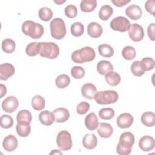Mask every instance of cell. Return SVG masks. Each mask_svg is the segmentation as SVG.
<instances>
[{"label": "cell", "mask_w": 155, "mask_h": 155, "mask_svg": "<svg viewBox=\"0 0 155 155\" xmlns=\"http://www.w3.org/2000/svg\"><path fill=\"white\" fill-rule=\"evenodd\" d=\"M96 57V53L93 48L90 47H84L80 50H77L71 54L72 61L78 64L91 62Z\"/></svg>", "instance_id": "1"}, {"label": "cell", "mask_w": 155, "mask_h": 155, "mask_svg": "<svg viewBox=\"0 0 155 155\" xmlns=\"http://www.w3.org/2000/svg\"><path fill=\"white\" fill-rule=\"evenodd\" d=\"M22 31L24 35L31 37L32 39H36L43 35L44 27L40 24L28 20L23 22Z\"/></svg>", "instance_id": "2"}, {"label": "cell", "mask_w": 155, "mask_h": 155, "mask_svg": "<svg viewBox=\"0 0 155 155\" xmlns=\"http://www.w3.org/2000/svg\"><path fill=\"white\" fill-rule=\"evenodd\" d=\"M39 54L41 56L50 59L56 58L59 54V48L58 45L52 42H39Z\"/></svg>", "instance_id": "3"}, {"label": "cell", "mask_w": 155, "mask_h": 155, "mask_svg": "<svg viewBox=\"0 0 155 155\" xmlns=\"http://www.w3.org/2000/svg\"><path fill=\"white\" fill-rule=\"evenodd\" d=\"M94 99L99 104L107 105L116 102L119 99V95L116 91L108 90L97 91Z\"/></svg>", "instance_id": "4"}, {"label": "cell", "mask_w": 155, "mask_h": 155, "mask_svg": "<svg viewBox=\"0 0 155 155\" xmlns=\"http://www.w3.org/2000/svg\"><path fill=\"white\" fill-rule=\"evenodd\" d=\"M50 33L51 36L58 40L63 39L66 35V26L63 19L56 18L53 19L50 24Z\"/></svg>", "instance_id": "5"}, {"label": "cell", "mask_w": 155, "mask_h": 155, "mask_svg": "<svg viewBox=\"0 0 155 155\" xmlns=\"http://www.w3.org/2000/svg\"><path fill=\"white\" fill-rule=\"evenodd\" d=\"M56 143L61 150L68 151L70 150L73 145L70 133L66 130L61 131L57 135Z\"/></svg>", "instance_id": "6"}, {"label": "cell", "mask_w": 155, "mask_h": 155, "mask_svg": "<svg viewBox=\"0 0 155 155\" xmlns=\"http://www.w3.org/2000/svg\"><path fill=\"white\" fill-rule=\"evenodd\" d=\"M130 22L124 16H117L114 18L110 22V27L112 30L120 32H125L130 27Z\"/></svg>", "instance_id": "7"}, {"label": "cell", "mask_w": 155, "mask_h": 155, "mask_svg": "<svg viewBox=\"0 0 155 155\" xmlns=\"http://www.w3.org/2000/svg\"><path fill=\"white\" fill-rule=\"evenodd\" d=\"M128 35L132 41L139 42L144 37L143 28L138 24H132L128 30Z\"/></svg>", "instance_id": "8"}, {"label": "cell", "mask_w": 155, "mask_h": 155, "mask_svg": "<svg viewBox=\"0 0 155 155\" xmlns=\"http://www.w3.org/2000/svg\"><path fill=\"white\" fill-rule=\"evenodd\" d=\"M1 105L2 110L5 112L11 113L18 108L19 106V101L16 97L10 96L2 101Z\"/></svg>", "instance_id": "9"}, {"label": "cell", "mask_w": 155, "mask_h": 155, "mask_svg": "<svg viewBox=\"0 0 155 155\" xmlns=\"http://www.w3.org/2000/svg\"><path fill=\"white\" fill-rule=\"evenodd\" d=\"M134 136L131 132H124L121 134L119 137V145L126 149H132V147L134 143Z\"/></svg>", "instance_id": "10"}, {"label": "cell", "mask_w": 155, "mask_h": 155, "mask_svg": "<svg viewBox=\"0 0 155 155\" xmlns=\"http://www.w3.org/2000/svg\"><path fill=\"white\" fill-rule=\"evenodd\" d=\"M155 145L154 139L150 136H143L139 141V147L143 151H150L154 149Z\"/></svg>", "instance_id": "11"}, {"label": "cell", "mask_w": 155, "mask_h": 155, "mask_svg": "<svg viewBox=\"0 0 155 155\" xmlns=\"http://www.w3.org/2000/svg\"><path fill=\"white\" fill-rule=\"evenodd\" d=\"M117 126L120 128H128L133 122V116L128 113L120 114L116 120Z\"/></svg>", "instance_id": "12"}, {"label": "cell", "mask_w": 155, "mask_h": 155, "mask_svg": "<svg viewBox=\"0 0 155 155\" xmlns=\"http://www.w3.org/2000/svg\"><path fill=\"white\" fill-rule=\"evenodd\" d=\"M15 71V67L10 63H4L0 65V79L2 81L7 80L12 76Z\"/></svg>", "instance_id": "13"}, {"label": "cell", "mask_w": 155, "mask_h": 155, "mask_svg": "<svg viewBox=\"0 0 155 155\" xmlns=\"http://www.w3.org/2000/svg\"><path fill=\"white\" fill-rule=\"evenodd\" d=\"M18 141L16 137L12 134L7 136L2 142V147L4 149L8 152L14 151L18 147Z\"/></svg>", "instance_id": "14"}, {"label": "cell", "mask_w": 155, "mask_h": 155, "mask_svg": "<svg viewBox=\"0 0 155 155\" xmlns=\"http://www.w3.org/2000/svg\"><path fill=\"white\" fill-rule=\"evenodd\" d=\"M125 14L132 20H138L142 16V11L139 5L132 4L126 8Z\"/></svg>", "instance_id": "15"}, {"label": "cell", "mask_w": 155, "mask_h": 155, "mask_svg": "<svg viewBox=\"0 0 155 155\" xmlns=\"http://www.w3.org/2000/svg\"><path fill=\"white\" fill-rule=\"evenodd\" d=\"M54 121L59 123L66 122L70 117L68 110L65 108H58L53 111Z\"/></svg>", "instance_id": "16"}, {"label": "cell", "mask_w": 155, "mask_h": 155, "mask_svg": "<svg viewBox=\"0 0 155 155\" xmlns=\"http://www.w3.org/2000/svg\"><path fill=\"white\" fill-rule=\"evenodd\" d=\"M97 92V89L95 85L91 83H86L84 84L81 88V93L83 97L88 99H94Z\"/></svg>", "instance_id": "17"}, {"label": "cell", "mask_w": 155, "mask_h": 155, "mask_svg": "<svg viewBox=\"0 0 155 155\" xmlns=\"http://www.w3.org/2000/svg\"><path fill=\"white\" fill-rule=\"evenodd\" d=\"M97 131L100 137L102 138H108L112 135L113 128L108 123L101 122L99 124Z\"/></svg>", "instance_id": "18"}, {"label": "cell", "mask_w": 155, "mask_h": 155, "mask_svg": "<svg viewBox=\"0 0 155 155\" xmlns=\"http://www.w3.org/2000/svg\"><path fill=\"white\" fill-rule=\"evenodd\" d=\"M82 144L88 150L94 149L97 144V139L94 134L87 133L83 137Z\"/></svg>", "instance_id": "19"}, {"label": "cell", "mask_w": 155, "mask_h": 155, "mask_svg": "<svg viewBox=\"0 0 155 155\" xmlns=\"http://www.w3.org/2000/svg\"><path fill=\"white\" fill-rule=\"evenodd\" d=\"M102 26L95 22H90L87 27V32L90 36L93 38H99L102 34Z\"/></svg>", "instance_id": "20"}, {"label": "cell", "mask_w": 155, "mask_h": 155, "mask_svg": "<svg viewBox=\"0 0 155 155\" xmlns=\"http://www.w3.org/2000/svg\"><path fill=\"white\" fill-rule=\"evenodd\" d=\"M85 125L87 128L90 131H93L98 127V118L94 113L91 112L85 117Z\"/></svg>", "instance_id": "21"}, {"label": "cell", "mask_w": 155, "mask_h": 155, "mask_svg": "<svg viewBox=\"0 0 155 155\" xmlns=\"http://www.w3.org/2000/svg\"><path fill=\"white\" fill-rule=\"evenodd\" d=\"M40 122L45 126H49L53 124L54 118L53 113L47 110L41 111L38 116Z\"/></svg>", "instance_id": "22"}, {"label": "cell", "mask_w": 155, "mask_h": 155, "mask_svg": "<svg viewBox=\"0 0 155 155\" xmlns=\"http://www.w3.org/2000/svg\"><path fill=\"white\" fill-rule=\"evenodd\" d=\"M97 70L100 74L105 75L108 72L113 70V66L110 62L102 60L97 63Z\"/></svg>", "instance_id": "23"}, {"label": "cell", "mask_w": 155, "mask_h": 155, "mask_svg": "<svg viewBox=\"0 0 155 155\" xmlns=\"http://www.w3.org/2000/svg\"><path fill=\"white\" fill-rule=\"evenodd\" d=\"M16 120L19 124H30L32 120L31 113L27 110H22L17 114Z\"/></svg>", "instance_id": "24"}, {"label": "cell", "mask_w": 155, "mask_h": 155, "mask_svg": "<svg viewBox=\"0 0 155 155\" xmlns=\"http://www.w3.org/2000/svg\"><path fill=\"white\" fill-rule=\"evenodd\" d=\"M105 81L111 86H116L120 82L121 78L120 75L114 71H110L105 75Z\"/></svg>", "instance_id": "25"}, {"label": "cell", "mask_w": 155, "mask_h": 155, "mask_svg": "<svg viewBox=\"0 0 155 155\" xmlns=\"http://www.w3.org/2000/svg\"><path fill=\"white\" fill-rule=\"evenodd\" d=\"M141 122L147 127H153L155 125V114L151 111L143 113L141 116Z\"/></svg>", "instance_id": "26"}, {"label": "cell", "mask_w": 155, "mask_h": 155, "mask_svg": "<svg viewBox=\"0 0 155 155\" xmlns=\"http://www.w3.org/2000/svg\"><path fill=\"white\" fill-rule=\"evenodd\" d=\"M113 9L110 5H104L99 12V17L102 21L108 20L113 15Z\"/></svg>", "instance_id": "27"}, {"label": "cell", "mask_w": 155, "mask_h": 155, "mask_svg": "<svg viewBox=\"0 0 155 155\" xmlns=\"http://www.w3.org/2000/svg\"><path fill=\"white\" fill-rule=\"evenodd\" d=\"M96 0H82L80 3L81 10L84 12H91L96 8Z\"/></svg>", "instance_id": "28"}, {"label": "cell", "mask_w": 155, "mask_h": 155, "mask_svg": "<svg viewBox=\"0 0 155 155\" xmlns=\"http://www.w3.org/2000/svg\"><path fill=\"white\" fill-rule=\"evenodd\" d=\"M98 51L101 56L105 58H110L114 54L113 47L107 44H100L98 47Z\"/></svg>", "instance_id": "29"}, {"label": "cell", "mask_w": 155, "mask_h": 155, "mask_svg": "<svg viewBox=\"0 0 155 155\" xmlns=\"http://www.w3.org/2000/svg\"><path fill=\"white\" fill-rule=\"evenodd\" d=\"M31 105L34 110L36 111L42 110L45 105V99L40 95H36L32 98Z\"/></svg>", "instance_id": "30"}, {"label": "cell", "mask_w": 155, "mask_h": 155, "mask_svg": "<svg viewBox=\"0 0 155 155\" xmlns=\"http://www.w3.org/2000/svg\"><path fill=\"white\" fill-rule=\"evenodd\" d=\"M16 130L18 134L21 137L28 136L31 131V127L30 124H19L18 123L16 126Z\"/></svg>", "instance_id": "31"}, {"label": "cell", "mask_w": 155, "mask_h": 155, "mask_svg": "<svg viewBox=\"0 0 155 155\" xmlns=\"http://www.w3.org/2000/svg\"><path fill=\"white\" fill-rule=\"evenodd\" d=\"M1 47L2 50L6 53H13L16 48V44L13 40L12 39H5L1 44Z\"/></svg>", "instance_id": "32"}, {"label": "cell", "mask_w": 155, "mask_h": 155, "mask_svg": "<svg viewBox=\"0 0 155 155\" xmlns=\"http://www.w3.org/2000/svg\"><path fill=\"white\" fill-rule=\"evenodd\" d=\"M70 83V78L67 74H61L58 76L56 80L55 84L59 88H65Z\"/></svg>", "instance_id": "33"}, {"label": "cell", "mask_w": 155, "mask_h": 155, "mask_svg": "<svg viewBox=\"0 0 155 155\" xmlns=\"http://www.w3.org/2000/svg\"><path fill=\"white\" fill-rule=\"evenodd\" d=\"M38 15L42 21L47 22L52 18L53 12L50 8L44 7L39 9L38 12Z\"/></svg>", "instance_id": "34"}, {"label": "cell", "mask_w": 155, "mask_h": 155, "mask_svg": "<svg viewBox=\"0 0 155 155\" xmlns=\"http://www.w3.org/2000/svg\"><path fill=\"white\" fill-rule=\"evenodd\" d=\"M70 31L73 36L75 37L81 36L84 32V26L79 22H74L71 25Z\"/></svg>", "instance_id": "35"}, {"label": "cell", "mask_w": 155, "mask_h": 155, "mask_svg": "<svg viewBox=\"0 0 155 155\" xmlns=\"http://www.w3.org/2000/svg\"><path fill=\"white\" fill-rule=\"evenodd\" d=\"M122 57L126 60H132L136 55V52L134 48L132 46H126L122 51Z\"/></svg>", "instance_id": "36"}, {"label": "cell", "mask_w": 155, "mask_h": 155, "mask_svg": "<svg viewBox=\"0 0 155 155\" xmlns=\"http://www.w3.org/2000/svg\"><path fill=\"white\" fill-rule=\"evenodd\" d=\"M39 42H33L27 45L25 48V53L29 56H35L39 54Z\"/></svg>", "instance_id": "37"}, {"label": "cell", "mask_w": 155, "mask_h": 155, "mask_svg": "<svg viewBox=\"0 0 155 155\" xmlns=\"http://www.w3.org/2000/svg\"><path fill=\"white\" fill-rule=\"evenodd\" d=\"M140 62V65L145 71L151 70L154 68L155 61L151 58H144Z\"/></svg>", "instance_id": "38"}, {"label": "cell", "mask_w": 155, "mask_h": 155, "mask_svg": "<svg viewBox=\"0 0 155 155\" xmlns=\"http://www.w3.org/2000/svg\"><path fill=\"white\" fill-rule=\"evenodd\" d=\"M114 116V111L111 108H104L99 110V116L104 120L111 119Z\"/></svg>", "instance_id": "39"}, {"label": "cell", "mask_w": 155, "mask_h": 155, "mask_svg": "<svg viewBox=\"0 0 155 155\" xmlns=\"http://www.w3.org/2000/svg\"><path fill=\"white\" fill-rule=\"evenodd\" d=\"M131 71L133 74L137 77H140L145 73V71L140 65V62L139 61H134L132 63L131 65Z\"/></svg>", "instance_id": "40"}, {"label": "cell", "mask_w": 155, "mask_h": 155, "mask_svg": "<svg viewBox=\"0 0 155 155\" xmlns=\"http://www.w3.org/2000/svg\"><path fill=\"white\" fill-rule=\"evenodd\" d=\"M1 127L5 129L11 128L13 125V119L10 115L3 114L0 119Z\"/></svg>", "instance_id": "41"}, {"label": "cell", "mask_w": 155, "mask_h": 155, "mask_svg": "<svg viewBox=\"0 0 155 155\" xmlns=\"http://www.w3.org/2000/svg\"><path fill=\"white\" fill-rule=\"evenodd\" d=\"M85 74V71L84 68L81 66H74L71 69V74L74 79H82L84 77Z\"/></svg>", "instance_id": "42"}, {"label": "cell", "mask_w": 155, "mask_h": 155, "mask_svg": "<svg viewBox=\"0 0 155 155\" xmlns=\"http://www.w3.org/2000/svg\"><path fill=\"white\" fill-rule=\"evenodd\" d=\"M65 14L68 18H74L78 15V9L74 5H68L65 8Z\"/></svg>", "instance_id": "43"}, {"label": "cell", "mask_w": 155, "mask_h": 155, "mask_svg": "<svg viewBox=\"0 0 155 155\" xmlns=\"http://www.w3.org/2000/svg\"><path fill=\"white\" fill-rule=\"evenodd\" d=\"M90 104L85 101H82L80 102L76 107V111L80 115L85 114L90 109Z\"/></svg>", "instance_id": "44"}, {"label": "cell", "mask_w": 155, "mask_h": 155, "mask_svg": "<svg viewBox=\"0 0 155 155\" xmlns=\"http://www.w3.org/2000/svg\"><path fill=\"white\" fill-rule=\"evenodd\" d=\"M154 5H155L154 0H148L145 2V10L153 16H154Z\"/></svg>", "instance_id": "45"}, {"label": "cell", "mask_w": 155, "mask_h": 155, "mask_svg": "<svg viewBox=\"0 0 155 155\" xmlns=\"http://www.w3.org/2000/svg\"><path fill=\"white\" fill-rule=\"evenodd\" d=\"M147 32L149 38L154 41L155 40V25L154 23L150 24L147 28Z\"/></svg>", "instance_id": "46"}, {"label": "cell", "mask_w": 155, "mask_h": 155, "mask_svg": "<svg viewBox=\"0 0 155 155\" xmlns=\"http://www.w3.org/2000/svg\"><path fill=\"white\" fill-rule=\"evenodd\" d=\"M116 151L120 155H128L131 152V149H126L121 147L119 144L116 147Z\"/></svg>", "instance_id": "47"}, {"label": "cell", "mask_w": 155, "mask_h": 155, "mask_svg": "<svg viewBox=\"0 0 155 155\" xmlns=\"http://www.w3.org/2000/svg\"><path fill=\"white\" fill-rule=\"evenodd\" d=\"M111 2L116 7H121L124 6L127 4L129 3L130 2V1H126V0H111Z\"/></svg>", "instance_id": "48"}, {"label": "cell", "mask_w": 155, "mask_h": 155, "mask_svg": "<svg viewBox=\"0 0 155 155\" xmlns=\"http://www.w3.org/2000/svg\"><path fill=\"white\" fill-rule=\"evenodd\" d=\"M0 87H1V96H0V98H2V97H3L4 96H5L6 94L7 88H6V87L4 84H1Z\"/></svg>", "instance_id": "49"}, {"label": "cell", "mask_w": 155, "mask_h": 155, "mask_svg": "<svg viewBox=\"0 0 155 155\" xmlns=\"http://www.w3.org/2000/svg\"><path fill=\"white\" fill-rule=\"evenodd\" d=\"M62 154V153L61 152V151H58V150H54L53 151H52L50 153V154Z\"/></svg>", "instance_id": "50"}, {"label": "cell", "mask_w": 155, "mask_h": 155, "mask_svg": "<svg viewBox=\"0 0 155 155\" xmlns=\"http://www.w3.org/2000/svg\"><path fill=\"white\" fill-rule=\"evenodd\" d=\"M54 2L56 4H63V3L65 2V1H54Z\"/></svg>", "instance_id": "51"}]
</instances>
